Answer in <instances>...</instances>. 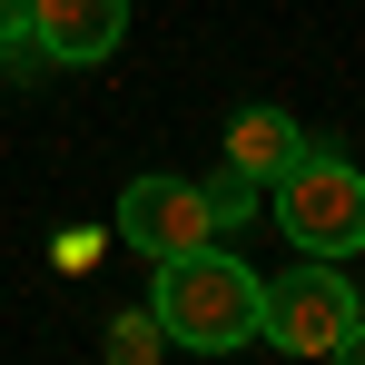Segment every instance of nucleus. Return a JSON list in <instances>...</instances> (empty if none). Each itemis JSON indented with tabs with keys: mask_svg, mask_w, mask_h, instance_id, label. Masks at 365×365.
<instances>
[{
	"mask_svg": "<svg viewBox=\"0 0 365 365\" xmlns=\"http://www.w3.org/2000/svg\"><path fill=\"white\" fill-rule=\"evenodd\" d=\"M257 287H267V277L207 237V247L158 257V297H148V316L168 326V346H187V356H237L247 336H257Z\"/></svg>",
	"mask_w": 365,
	"mask_h": 365,
	"instance_id": "obj_1",
	"label": "nucleus"
},
{
	"mask_svg": "<svg viewBox=\"0 0 365 365\" xmlns=\"http://www.w3.org/2000/svg\"><path fill=\"white\" fill-rule=\"evenodd\" d=\"M267 227H287V247L306 257H356L365 247V168L336 148H297L267 178Z\"/></svg>",
	"mask_w": 365,
	"mask_h": 365,
	"instance_id": "obj_2",
	"label": "nucleus"
},
{
	"mask_svg": "<svg viewBox=\"0 0 365 365\" xmlns=\"http://www.w3.org/2000/svg\"><path fill=\"white\" fill-rule=\"evenodd\" d=\"M356 306L365 297L336 277V257H306V267H287L277 287H257V336H267L277 356H336V336H346Z\"/></svg>",
	"mask_w": 365,
	"mask_h": 365,
	"instance_id": "obj_3",
	"label": "nucleus"
},
{
	"mask_svg": "<svg viewBox=\"0 0 365 365\" xmlns=\"http://www.w3.org/2000/svg\"><path fill=\"white\" fill-rule=\"evenodd\" d=\"M119 237L148 247V257H178V247H207L217 237V217H207V197H197V178H128L119 187Z\"/></svg>",
	"mask_w": 365,
	"mask_h": 365,
	"instance_id": "obj_4",
	"label": "nucleus"
},
{
	"mask_svg": "<svg viewBox=\"0 0 365 365\" xmlns=\"http://www.w3.org/2000/svg\"><path fill=\"white\" fill-rule=\"evenodd\" d=\"M20 10H30L40 60H60V69H99L128 40V0H20Z\"/></svg>",
	"mask_w": 365,
	"mask_h": 365,
	"instance_id": "obj_5",
	"label": "nucleus"
},
{
	"mask_svg": "<svg viewBox=\"0 0 365 365\" xmlns=\"http://www.w3.org/2000/svg\"><path fill=\"white\" fill-rule=\"evenodd\" d=\"M297 148H306V128L287 119L277 99H257V109H237V119H227V168H247V178H257V187L277 178V168H287Z\"/></svg>",
	"mask_w": 365,
	"mask_h": 365,
	"instance_id": "obj_6",
	"label": "nucleus"
},
{
	"mask_svg": "<svg viewBox=\"0 0 365 365\" xmlns=\"http://www.w3.org/2000/svg\"><path fill=\"white\" fill-rule=\"evenodd\" d=\"M99 346H109L119 365H148V356H168V326H158V316H119Z\"/></svg>",
	"mask_w": 365,
	"mask_h": 365,
	"instance_id": "obj_7",
	"label": "nucleus"
},
{
	"mask_svg": "<svg viewBox=\"0 0 365 365\" xmlns=\"http://www.w3.org/2000/svg\"><path fill=\"white\" fill-rule=\"evenodd\" d=\"M197 197H207V217H217V227H247V207H257V178H247V168H217Z\"/></svg>",
	"mask_w": 365,
	"mask_h": 365,
	"instance_id": "obj_8",
	"label": "nucleus"
},
{
	"mask_svg": "<svg viewBox=\"0 0 365 365\" xmlns=\"http://www.w3.org/2000/svg\"><path fill=\"white\" fill-rule=\"evenodd\" d=\"M336 356H346V365H365V306L346 316V336H336Z\"/></svg>",
	"mask_w": 365,
	"mask_h": 365,
	"instance_id": "obj_9",
	"label": "nucleus"
}]
</instances>
